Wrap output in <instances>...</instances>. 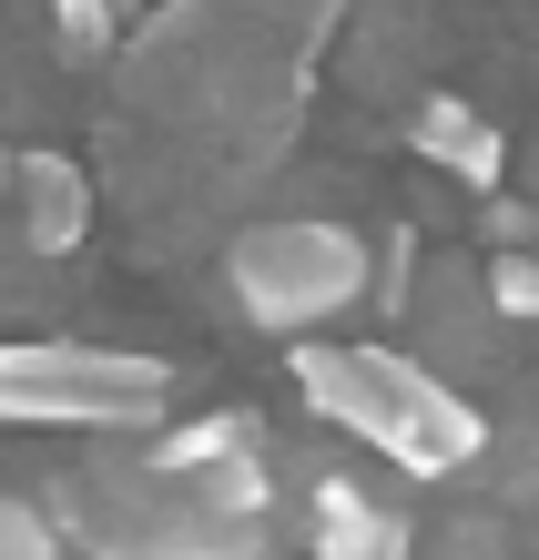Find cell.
Wrapping results in <instances>:
<instances>
[{
    "mask_svg": "<svg viewBox=\"0 0 539 560\" xmlns=\"http://www.w3.org/2000/svg\"><path fill=\"white\" fill-rule=\"evenodd\" d=\"M295 398L408 479H458L489 448V418L408 347H295Z\"/></svg>",
    "mask_w": 539,
    "mask_h": 560,
    "instance_id": "1",
    "label": "cell"
},
{
    "mask_svg": "<svg viewBox=\"0 0 539 560\" xmlns=\"http://www.w3.org/2000/svg\"><path fill=\"white\" fill-rule=\"evenodd\" d=\"M174 408V368L143 347H72L31 337L0 347V428H92V439H143Z\"/></svg>",
    "mask_w": 539,
    "mask_h": 560,
    "instance_id": "2",
    "label": "cell"
},
{
    "mask_svg": "<svg viewBox=\"0 0 539 560\" xmlns=\"http://www.w3.org/2000/svg\"><path fill=\"white\" fill-rule=\"evenodd\" d=\"M408 143H418V163H437V174L468 184V194L509 184V133H499L479 103H458V92H427V103L408 113Z\"/></svg>",
    "mask_w": 539,
    "mask_h": 560,
    "instance_id": "5",
    "label": "cell"
},
{
    "mask_svg": "<svg viewBox=\"0 0 539 560\" xmlns=\"http://www.w3.org/2000/svg\"><path fill=\"white\" fill-rule=\"evenodd\" d=\"M306 540H316L326 560H397V550H408V520H397L366 479L326 469V479L306 489Z\"/></svg>",
    "mask_w": 539,
    "mask_h": 560,
    "instance_id": "6",
    "label": "cell"
},
{
    "mask_svg": "<svg viewBox=\"0 0 539 560\" xmlns=\"http://www.w3.org/2000/svg\"><path fill=\"white\" fill-rule=\"evenodd\" d=\"M366 276H377L366 245L347 235V224H326V214H265L224 255L234 306H245L265 337H316V326H336L366 295Z\"/></svg>",
    "mask_w": 539,
    "mask_h": 560,
    "instance_id": "3",
    "label": "cell"
},
{
    "mask_svg": "<svg viewBox=\"0 0 539 560\" xmlns=\"http://www.w3.org/2000/svg\"><path fill=\"white\" fill-rule=\"evenodd\" d=\"M489 316L539 326V245H499V266H489Z\"/></svg>",
    "mask_w": 539,
    "mask_h": 560,
    "instance_id": "8",
    "label": "cell"
},
{
    "mask_svg": "<svg viewBox=\"0 0 539 560\" xmlns=\"http://www.w3.org/2000/svg\"><path fill=\"white\" fill-rule=\"evenodd\" d=\"M11 224L31 255H72L92 235V174L72 153H21L11 163Z\"/></svg>",
    "mask_w": 539,
    "mask_h": 560,
    "instance_id": "4",
    "label": "cell"
},
{
    "mask_svg": "<svg viewBox=\"0 0 539 560\" xmlns=\"http://www.w3.org/2000/svg\"><path fill=\"white\" fill-rule=\"evenodd\" d=\"M51 550H61L51 500H21V489H0V560H51Z\"/></svg>",
    "mask_w": 539,
    "mask_h": 560,
    "instance_id": "9",
    "label": "cell"
},
{
    "mask_svg": "<svg viewBox=\"0 0 539 560\" xmlns=\"http://www.w3.org/2000/svg\"><path fill=\"white\" fill-rule=\"evenodd\" d=\"M51 31L72 61H113L122 31H132V0H51Z\"/></svg>",
    "mask_w": 539,
    "mask_h": 560,
    "instance_id": "7",
    "label": "cell"
},
{
    "mask_svg": "<svg viewBox=\"0 0 539 560\" xmlns=\"http://www.w3.org/2000/svg\"><path fill=\"white\" fill-rule=\"evenodd\" d=\"M529 245H539V235H529Z\"/></svg>",
    "mask_w": 539,
    "mask_h": 560,
    "instance_id": "10",
    "label": "cell"
}]
</instances>
